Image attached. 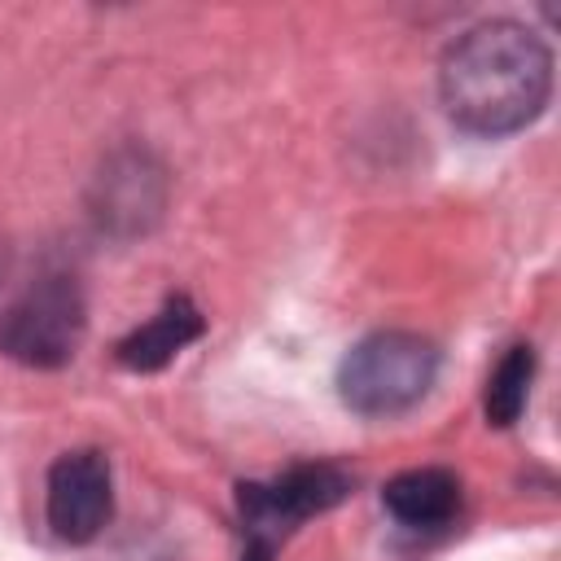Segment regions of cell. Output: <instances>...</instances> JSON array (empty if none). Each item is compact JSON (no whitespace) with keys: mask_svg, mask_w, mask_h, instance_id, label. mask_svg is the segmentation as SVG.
<instances>
[{"mask_svg":"<svg viewBox=\"0 0 561 561\" xmlns=\"http://www.w3.org/2000/svg\"><path fill=\"white\" fill-rule=\"evenodd\" d=\"M206 329L202 311L188 298H167L158 316H149L140 329H131L118 342V364L131 373H158L167 368L188 342H197Z\"/></svg>","mask_w":561,"mask_h":561,"instance_id":"8992f818","label":"cell"},{"mask_svg":"<svg viewBox=\"0 0 561 561\" xmlns=\"http://www.w3.org/2000/svg\"><path fill=\"white\" fill-rule=\"evenodd\" d=\"M438 377V346L421 333L381 329L355 342L337 368V394L359 416H399L416 408Z\"/></svg>","mask_w":561,"mask_h":561,"instance_id":"7a4b0ae2","label":"cell"},{"mask_svg":"<svg viewBox=\"0 0 561 561\" xmlns=\"http://www.w3.org/2000/svg\"><path fill=\"white\" fill-rule=\"evenodd\" d=\"M351 495V478L337 465H294L276 482H241L237 513L245 530L241 561H272L276 543L307 517L329 513Z\"/></svg>","mask_w":561,"mask_h":561,"instance_id":"3957f363","label":"cell"},{"mask_svg":"<svg viewBox=\"0 0 561 561\" xmlns=\"http://www.w3.org/2000/svg\"><path fill=\"white\" fill-rule=\"evenodd\" d=\"M83 337V294L66 276H44L0 311V355L26 368H61Z\"/></svg>","mask_w":561,"mask_h":561,"instance_id":"277c9868","label":"cell"},{"mask_svg":"<svg viewBox=\"0 0 561 561\" xmlns=\"http://www.w3.org/2000/svg\"><path fill=\"white\" fill-rule=\"evenodd\" d=\"M438 96L447 118L473 136L522 131L552 96V53L522 22H478L443 53Z\"/></svg>","mask_w":561,"mask_h":561,"instance_id":"6da1fadb","label":"cell"},{"mask_svg":"<svg viewBox=\"0 0 561 561\" xmlns=\"http://www.w3.org/2000/svg\"><path fill=\"white\" fill-rule=\"evenodd\" d=\"M381 504H386V513L394 522L430 530V526H443V522L456 517L460 482L447 469H408V473H394L381 486Z\"/></svg>","mask_w":561,"mask_h":561,"instance_id":"52a82bcc","label":"cell"},{"mask_svg":"<svg viewBox=\"0 0 561 561\" xmlns=\"http://www.w3.org/2000/svg\"><path fill=\"white\" fill-rule=\"evenodd\" d=\"M114 508L110 460L101 451H66L48 469V526L66 543H88L101 535Z\"/></svg>","mask_w":561,"mask_h":561,"instance_id":"5b68a950","label":"cell"},{"mask_svg":"<svg viewBox=\"0 0 561 561\" xmlns=\"http://www.w3.org/2000/svg\"><path fill=\"white\" fill-rule=\"evenodd\" d=\"M530 377H535V351L530 346H508V355L495 364L491 381H486V421L491 425H513L526 408V394H530Z\"/></svg>","mask_w":561,"mask_h":561,"instance_id":"ba28073f","label":"cell"}]
</instances>
